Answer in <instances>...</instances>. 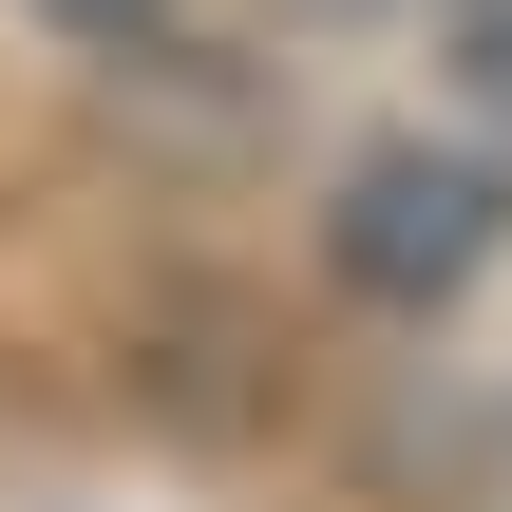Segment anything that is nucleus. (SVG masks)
I'll use <instances>...</instances> for the list:
<instances>
[{
  "label": "nucleus",
  "instance_id": "nucleus-3",
  "mask_svg": "<svg viewBox=\"0 0 512 512\" xmlns=\"http://www.w3.org/2000/svg\"><path fill=\"white\" fill-rule=\"evenodd\" d=\"M57 19H95V38H133V0H57Z\"/></svg>",
  "mask_w": 512,
  "mask_h": 512
},
{
  "label": "nucleus",
  "instance_id": "nucleus-1",
  "mask_svg": "<svg viewBox=\"0 0 512 512\" xmlns=\"http://www.w3.org/2000/svg\"><path fill=\"white\" fill-rule=\"evenodd\" d=\"M494 247H512V133H380V152L323 190V266H342L361 304H399V323L475 304Z\"/></svg>",
  "mask_w": 512,
  "mask_h": 512
},
{
  "label": "nucleus",
  "instance_id": "nucleus-2",
  "mask_svg": "<svg viewBox=\"0 0 512 512\" xmlns=\"http://www.w3.org/2000/svg\"><path fill=\"white\" fill-rule=\"evenodd\" d=\"M437 95L475 133H512V0H437Z\"/></svg>",
  "mask_w": 512,
  "mask_h": 512
},
{
  "label": "nucleus",
  "instance_id": "nucleus-4",
  "mask_svg": "<svg viewBox=\"0 0 512 512\" xmlns=\"http://www.w3.org/2000/svg\"><path fill=\"white\" fill-rule=\"evenodd\" d=\"M304 19H399V0H304Z\"/></svg>",
  "mask_w": 512,
  "mask_h": 512
}]
</instances>
